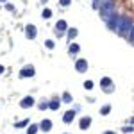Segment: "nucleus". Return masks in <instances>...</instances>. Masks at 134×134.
<instances>
[{"label":"nucleus","instance_id":"nucleus-1","mask_svg":"<svg viewBox=\"0 0 134 134\" xmlns=\"http://www.w3.org/2000/svg\"><path fill=\"white\" fill-rule=\"evenodd\" d=\"M107 27L109 29H113V31H116L118 34H127L129 36V32L132 31V21H131V18L129 16H124V14H114L111 20L107 21Z\"/></svg>","mask_w":134,"mask_h":134},{"label":"nucleus","instance_id":"nucleus-2","mask_svg":"<svg viewBox=\"0 0 134 134\" xmlns=\"http://www.w3.org/2000/svg\"><path fill=\"white\" fill-rule=\"evenodd\" d=\"M114 14H116L114 13V2L113 0H102V4H100V16L104 18V21L107 23Z\"/></svg>","mask_w":134,"mask_h":134},{"label":"nucleus","instance_id":"nucleus-3","mask_svg":"<svg viewBox=\"0 0 134 134\" xmlns=\"http://www.w3.org/2000/svg\"><path fill=\"white\" fill-rule=\"evenodd\" d=\"M100 86H102V90H104V91H107V93H111V91L114 90L113 81H111L109 77H102V81H100Z\"/></svg>","mask_w":134,"mask_h":134},{"label":"nucleus","instance_id":"nucleus-4","mask_svg":"<svg viewBox=\"0 0 134 134\" xmlns=\"http://www.w3.org/2000/svg\"><path fill=\"white\" fill-rule=\"evenodd\" d=\"M75 70L79 73H84L88 70V61H86V59H79V61L75 63Z\"/></svg>","mask_w":134,"mask_h":134},{"label":"nucleus","instance_id":"nucleus-5","mask_svg":"<svg viewBox=\"0 0 134 134\" xmlns=\"http://www.w3.org/2000/svg\"><path fill=\"white\" fill-rule=\"evenodd\" d=\"M25 34H27V38H29V40H34V38H36V34H38L36 25H27V27H25Z\"/></svg>","mask_w":134,"mask_h":134},{"label":"nucleus","instance_id":"nucleus-6","mask_svg":"<svg viewBox=\"0 0 134 134\" xmlns=\"http://www.w3.org/2000/svg\"><path fill=\"white\" fill-rule=\"evenodd\" d=\"M34 75V66H23L20 72V77H32Z\"/></svg>","mask_w":134,"mask_h":134},{"label":"nucleus","instance_id":"nucleus-7","mask_svg":"<svg viewBox=\"0 0 134 134\" xmlns=\"http://www.w3.org/2000/svg\"><path fill=\"white\" fill-rule=\"evenodd\" d=\"M66 29H68V27H66V21H64V20H59L57 23H55V32H57L59 36H61V34L66 31Z\"/></svg>","mask_w":134,"mask_h":134},{"label":"nucleus","instance_id":"nucleus-8","mask_svg":"<svg viewBox=\"0 0 134 134\" xmlns=\"http://www.w3.org/2000/svg\"><path fill=\"white\" fill-rule=\"evenodd\" d=\"M73 118H75V111H73V109H70V111H66V113H64L63 122H64V124H70V122H73Z\"/></svg>","mask_w":134,"mask_h":134},{"label":"nucleus","instance_id":"nucleus-9","mask_svg":"<svg viewBox=\"0 0 134 134\" xmlns=\"http://www.w3.org/2000/svg\"><path fill=\"white\" fill-rule=\"evenodd\" d=\"M90 125H91V118H90V116H84V118H81V122H79V127H81L82 131H86Z\"/></svg>","mask_w":134,"mask_h":134},{"label":"nucleus","instance_id":"nucleus-10","mask_svg":"<svg viewBox=\"0 0 134 134\" xmlns=\"http://www.w3.org/2000/svg\"><path fill=\"white\" fill-rule=\"evenodd\" d=\"M20 105L23 107V109H27V107H32V105H34V98H32V97H25V98H23V100L20 102Z\"/></svg>","mask_w":134,"mask_h":134},{"label":"nucleus","instance_id":"nucleus-11","mask_svg":"<svg viewBox=\"0 0 134 134\" xmlns=\"http://www.w3.org/2000/svg\"><path fill=\"white\" fill-rule=\"evenodd\" d=\"M40 129H41V131H45V132H48V131L52 129V122H50V120H43L41 125H40Z\"/></svg>","mask_w":134,"mask_h":134},{"label":"nucleus","instance_id":"nucleus-12","mask_svg":"<svg viewBox=\"0 0 134 134\" xmlns=\"http://www.w3.org/2000/svg\"><path fill=\"white\" fill-rule=\"evenodd\" d=\"M59 100H57V98H55V100H52V102H48V107H50L52 111H55V109H59Z\"/></svg>","mask_w":134,"mask_h":134},{"label":"nucleus","instance_id":"nucleus-13","mask_svg":"<svg viewBox=\"0 0 134 134\" xmlns=\"http://www.w3.org/2000/svg\"><path fill=\"white\" fill-rule=\"evenodd\" d=\"M77 52H79V45H77V43H72V45H70V54H77Z\"/></svg>","mask_w":134,"mask_h":134},{"label":"nucleus","instance_id":"nucleus-14","mask_svg":"<svg viewBox=\"0 0 134 134\" xmlns=\"http://www.w3.org/2000/svg\"><path fill=\"white\" fill-rule=\"evenodd\" d=\"M109 111H111V105L107 104V105H104L102 109H100V114H104V116H105V114H109Z\"/></svg>","mask_w":134,"mask_h":134},{"label":"nucleus","instance_id":"nucleus-15","mask_svg":"<svg viewBox=\"0 0 134 134\" xmlns=\"http://www.w3.org/2000/svg\"><path fill=\"white\" fill-rule=\"evenodd\" d=\"M63 102H72V97H70V93H68V91L63 93Z\"/></svg>","mask_w":134,"mask_h":134},{"label":"nucleus","instance_id":"nucleus-16","mask_svg":"<svg viewBox=\"0 0 134 134\" xmlns=\"http://www.w3.org/2000/svg\"><path fill=\"white\" fill-rule=\"evenodd\" d=\"M75 36H77V29H70V31H68V38H70V40H73Z\"/></svg>","mask_w":134,"mask_h":134},{"label":"nucleus","instance_id":"nucleus-17","mask_svg":"<svg viewBox=\"0 0 134 134\" xmlns=\"http://www.w3.org/2000/svg\"><path fill=\"white\" fill-rule=\"evenodd\" d=\"M127 38H129V43H131V45H134V27H132V31L129 32V36H127Z\"/></svg>","mask_w":134,"mask_h":134},{"label":"nucleus","instance_id":"nucleus-18","mask_svg":"<svg viewBox=\"0 0 134 134\" xmlns=\"http://www.w3.org/2000/svg\"><path fill=\"white\" fill-rule=\"evenodd\" d=\"M41 16H43V18H50V16H52V11L50 9H45L41 13Z\"/></svg>","mask_w":134,"mask_h":134},{"label":"nucleus","instance_id":"nucleus-19","mask_svg":"<svg viewBox=\"0 0 134 134\" xmlns=\"http://www.w3.org/2000/svg\"><path fill=\"white\" fill-rule=\"evenodd\" d=\"M27 124H29V120H21V122H18V124H16V129H21V127H25Z\"/></svg>","mask_w":134,"mask_h":134},{"label":"nucleus","instance_id":"nucleus-20","mask_svg":"<svg viewBox=\"0 0 134 134\" xmlns=\"http://www.w3.org/2000/svg\"><path fill=\"white\" fill-rule=\"evenodd\" d=\"M38 132V125H31V127H29V132L27 134H36Z\"/></svg>","mask_w":134,"mask_h":134},{"label":"nucleus","instance_id":"nucleus-21","mask_svg":"<svg viewBox=\"0 0 134 134\" xmlns=\"http://www.w3.org/2000/svg\"><path fill=\"white\" fill-rule=\"evenodd\" d=\"M84 88H86V90H91V88H93V82H91V81H86V82H84Z\"/></svg>","mask_w":134,"mask_h":134},{"label":"nucleus","instance_id":"nucleus-22","mask_svg":"<svg viewBox=\"0 0 134 134\" xmlns=\"http://www.w3.org/2000/svg\"><path fill=\"white\" fill-rule=\"evenodd\" d=\"M132 131H134L132 125H127V127H124V132H132Z\"/></svg>","mask_w":134,"mask_h":134},{"label":"nucleus","instance_id":"nucleus-23","mask_svg":"<svg viewBox=\"0 0 134 134\" xmlns=\"http://www.w3.org/2000/svg\"><path fill=\"white\" fill-rule=\"evenodd\" d=\"M45 45H47L48 48H54V41H52V40H48V41H45Z\"/></svg>","mask_w":134,"mask_h":134},{"label":"nucleus","instance_id":"nucleus-24","mask_svg":"<svg viewBox=\"0 0 134 134\" xmlns=\"http://www.w3.org/2000/svg\"><path fill=\"white\" fill-rule=\"evenodd\" d=\"M70 2H72V0H59L61 5H70Z\"/></svg>","mask_w":134,"mask_h":134},{"label":"nucleus","instance_id":"nucleus-25","mask_svg":"<svg viewBox=\"0 0 134 134\" xmlns=\"http://www.w3.org/2000/svg\"><path fill=\"white\" fill-rule=\"evenodd\" d=\"M47 107H48V104H47V102H41V104H40V109H47Z\"/></svg>","mask_w":134,"mask_h":134},{"label":"nucleus","instance_id":"nucleus-26","mask_svg":"<svg viewBox=\"0 0 134 134\" xmlns=\"http://www.w3.org/2000/svg\"><path fill=\"white\" fill-rule=\"evenodd\" d=\"M104 134H116V132H113V131H107V132H104Z\"/></svg>","mask_w":134,"mask_h":134},{"label":"nucleus","instance_id":"nucleus-27","mask_svg":"<svg viewBox=\"0 0 134 134\" xmlns=\"http://www.w3.org/2000/svg\"><path fill=\"white\" fill-rule=\"evenodd\" d=\"M2 72H4V66H0V73H2Z\"/></svg>","mask_w":134,"mask_h":134},{"label":"nucleus","instance_id":"nucleus-28","mask_svg":"<svg viewBox=\"0 0 134 134\" xmlns=\"http://www.w3.org/2000/svg\"><path fill=\"white\" fill-rule=\"evenodd\" d=\"M131 122H132V124H134V118H132V120H131Z\"/></svg>","mask_w":134,"mask_h":134},{"label":"nucleus","instance_id":"nucleus-29","mask_svg":"<svg viewBox=\"0 0 134 134\" xmlns=\"http://www.w3.org/2000/svg\"><path fill=\"white\" fill-rule=\"evenodd\" d=\"M0 2H5V0H0Z\"/></svg>","mask_w":134,"mask_h":134},{"label":"nucleus","instance_id":"nucleus-30","mask_svg":"<svg viewBox=\"0 0 134 134\" xmlns=\"http://www.w3.org/2000/svg\"><path fill=\"white\" fill-rule=\"evenodd\" d=\"M43 2H47V0H43Z\"/></svg>","mask_w":134,"mask_h":134}]
</instances>
